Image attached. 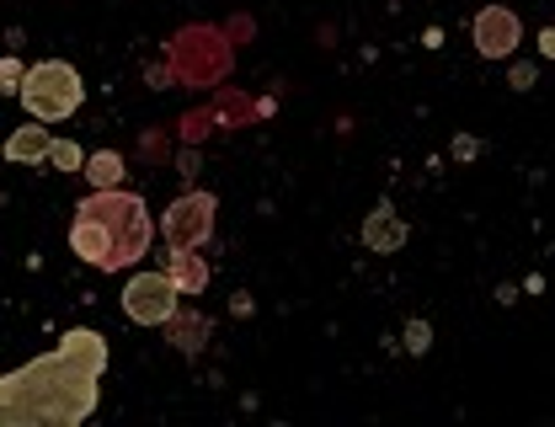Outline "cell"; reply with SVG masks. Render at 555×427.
<instances>
[{"instance_id":"cell-11","label":"cell","mask_w":555,"mask_h":427,"mask_svg":"<svg viewBox=\"0 0 555 427\" xmlns=\"http://www.w3.org/2000/svg\"><path fill=\"white\" fill-rule=\"evenodd\" d=\"M49 160H54V166H65V171H75V166H86V155H80V150H75V144H49Z\"/></svg>"},{"instance_id":"cell-1","label":"cell","mask_w":555,"mask_h":427,"mask_svg":"<svg viewBox=\"0 0 555 427\" xmlns=\"http://www.w3.org/2000/svg\"><path fill=\"white\" fill-rule=\"evenodd\" d=\"M102 374L107 337L75 326L43 358L0 374V427H80L102 401Z\"/></svg>"},{"instance_id":"cell-12","label":"cell","mask_w":555,"mask_h":427,"mask_svg":"<svg viewBox=\"0 0 555 427\" xmlns=\"http://www.w3.org/2000/svg\"><path fill=\"white\" fill-rule=\"evenodd\" d=\"M0 80H5V91L16 96V60H0Z\"/></svg>"},{"instance_id":"cell-2","label":"cell","mask_w":555,"mask_h":427,"mask_svg":"<svg viewBox=\"0 0 555 427\" xmlns=\"http://www.w3.org/2000/svg\"><path fill=\"white\" fill-rule=\"evenodd\" d=\"M150 235H155L150 204L124 187H96L91 198L75 204L69 219V251L102 273H124L139 257H150Z\"/></svg>"},{"instance_id":"cell-4","label":"cell","mask_w":555,"mask_h":427,"mask_svg":"<svg viewBox=\"0 0 555 427\" xmlns=\"http://www.w3.org/2000/svg\"><path fill=\"white\" fill-rule=\"evenodd\" d=\"M177 305H182V294L171 284V273H134L124 288V315L134 326H171Z\"/></svg>"},{"instance_id":"cell-5","label":"cell","mask_w":555,"mask_h":427,"mask_svg":"<svg viewBox=\"0 0 555 427\" xmlns=\"http://www.w3.org/2000/svg\"><path fill=\"white\" fill-rule=\"evenodd\" d=\"M214 193H182L171 209L160 214V235H166V246L171 251H193V246H204L208 235H214Z\"/></svg>"},{"instance_id":"cell-9","label":"cell","mask_w":555,"mask_h":427,"mask_svg":"<svg viewBox=\"0 0 555 427\" xmlns=\"http://www.w3.org/2000/svg\"><path fill=\"white\" fill-rule=\"evenodd\" d=\"M401 241H406V230L390 219V209H379L374 224H363V246H374V251H396Z\"/></svg>"},{"instance_id":"cell-7","label":"cell","mask_w":555,"mask_h":427,"mask_svg":"<svg viewBox=\"0 0 555 427\" xmlns=\"http://www.w3.org/2000/svg\"><path fill=\"white\" fill-rule=\"evenodd\" d=\"M171 284H177V294H204L208 288V262L198 257V246L193 251H171Z\"/></svg>"},{"instance_id":"cell-13","label":"cell","mask_w":555,"mask_h":427,"mask_svg":"<svg viewBox=\"0 0 555 427\" xmlns=\"http://www.w3.org/2000/svg\"><path fill=\"white\" fill-rule=\"evenodd\" d=\"M406 337H412V353L427 348V326H422V321H412V332H406Z\"/></svg>"},{"instance_id":"cell-8","label":"cell","mask_w":555,"mask_h":427,"mask_svg":"<svg viewBox=\"0 0 555 427\" xmlns=\"http://www.w3.org/2000/svg\"><path fill=\"white\" fill-rule=\"evenodd\" d=\"M49 134L43 129H22V134H11L5 140V160H22V166H33V160H43L49 155Z\"/></svg>"},{"instance_id":"cell-10","label":"cell","mask_w":555,"mask_h":427,"mask_svg":"<svg viewBox=\"0 0 555 427\" xmlns=\"http://www.w3.org/2000/svg\"><path fill=\"white\" fill-rule=\"evenodd\" d=\"M86 177H91V187H118V182H124V155H118V150L91 155V160H86Z\"/></svg>"},{"instance_id":"cell-3","label":"cell","mask_w":555,"mask_h":427,"mask_svg":"<svg viewBox=\"0 0 555 427\" xmlns=\"http://www.w3.org/2000/svg\"><path fill=\"white\" fill-rule=\"evenodd\" d=\"M16 96H22V107H27L38 124H65L69 113H80L86 86H80V70H75V65L43 60V65H33V70L22 75Z\"/></svg>"},{"instance_id":"cell-6","label":"cell","mask_w":555,"mask_h":427,"mask_svg":"<svg viewBox=\"0 0 555 427\" xmlns=\"http://www.w3.org/2000/svg\"><path fill=\"white\" fill-rule=\"evenodd\" d=\"M518 38H524V27H518V16L507 5H486L476 16V49L486 60H507L518 49Z\"/></svg>"}]
</instances>
